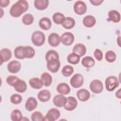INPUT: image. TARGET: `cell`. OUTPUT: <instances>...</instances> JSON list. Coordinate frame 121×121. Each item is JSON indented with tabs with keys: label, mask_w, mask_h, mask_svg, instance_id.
I'll use <instances>...</instances> for the list:
<instances>
[{
	"label": "cell",
	"mask_w": 121,
	"mask_h": 121,
	"mask_svg": "<svg viewBox=\"0 0 121 121\" xmlns=\"http://www.w3.org/2000/svg\"><path fill=\"white\" fill-rule=\"evenodd\" d=\"M28 8L29 5L27 1L19 0L11 6L9 9V14L14 17H18L26 11Z\"/></svg>",
	"instance_id": "obj_1"
},
{
	"label": "cell",
	"mask_w": 121,
	"mask_h": 121,
	"mask_svg": "<svg viewBox=\"0 0 121 121\" xmlns=\"http://www.w3.org/2000/svg\"><path fill=\"white\" fill-rule=\"evenodd\" d=\"M31 41L34 45L36 46H41L43 45L45 43V35L41 31H35L32 35Z\"/></svg>",
	"instance_id": "obj_2"
},
{
	"label": "cell",
	"mask_w": 121,
	"mask_h": 121,
	"mask_svg": "<svg viewBox=\"0 0 121 121\" xmlns=\"http://www.w3.org/2000/svg\"><path fill=\"white\" fill-rule=\"evenodd\" d=\"M120 84L118 78L113 76H111L106 78L105 80V85L106 89L109 92L114 90Z\"/></svg>",
	"instance_id": "obj_3"
},
{
	"label": "cell",
	"mask_w": 121,
	"mask_h": 121,
	"mask_svg": "<svg viewBox=\"0 0 121 121\" xmlns=\"http://www.w3.org/2000/svg\"><path fill=\"white\" fill-rule=\"evenodd\" d=\"M84 83V78L82 74L76 73L74 74L70 80V84L72 87L78 88L81 87Z\"/></svg>",
	"instance_id": "obj_4"
},
{
	"label": "cell",
	"mask_w": 121,
	"mask_h": 121,
	"mask_svg": "<svg viewBox=\"0 0 121 121\" xmlns=\"http://www.w3.org/2000/svg\"><path fill=\"white\" fill-rule=\"evenodd\" d=\"M60 115V111L55 108L50 109L44 117V121H55L58 120Z\"/></svg>",
	"instance_id": "obj_5"
},
{
	"label": "cell",
	"mask_w": 121,
	"mask_h": 121,
	"mask_svg": "<svg viewBox=\"0 0 121 121\" xmlns=\"http://www.w3.org/2000/svg\"><path fill=\"white\" fill-rule=\"evenodd\" d=\"M75 37L73 34L69 32L64 33L60 37V42L65 46L71 45L74 41Z\"/></svg>",
	"instance_id": "obj_6"
},
{
	"label": "cell",
	"mask_w": 121,
	"mask_h": 121,
	"mask_svg": "<svg viewBox=\"0 0 121 121\" xmlns=\"http://www.w3.org/2000/svg\"><path fill=\"white\" fill-rule=\"evenodd\" d=\"M89 88L91 91L94 94L101 93L104 89V86L102 82L98 79L92 80L89 85Z\"/></svg>",
	"instance_id": "obj_7"
},
{
	"label": "cell",
	"mask_w": 121,
	"mask_h": 121,
	"mask_svg": "<svg viewBox=\"0 0 121 121\" xmlns=\"http://www.w3.org/2000/svg\"><path fill=\"white\" fill-rule=\"evenodd\" d=\"M74 12L78 15H82L86 13L87 6L86 3L81 0L77 1L73 6Z\"/></svg>",
	"instance_id": "obj_8"
},
{
	"label": "cell",
	"mask_w": 121,
	"mask_h": 121,
	"mask_svg": "<svg viewBox=\"0 0 121 121\" xmlns=\"http://www.w3.org/2000/svg\"><path fill=\"white\" fill-rule=\"evenodd\" d=\"M60 63L59 60L54 59L47 62V68L51 72L55 73L58 72L60 68Z\"/></svg>",
	"instance_id": "obj_9"
},
{
	"label": "cell",
	"mask_w": 121,
	"mask_h": 121,
	"mask_svg": "<svg viewBox=\"0 0 121 121\" xmlns=\"http://www.w3.org/2000/svg\"><path fill=\"white\" fill-rule=\"evenodd\" d=\"M21 65L18 61L13 60L10 61L7 65L8 71L11 73H17L19 72L21 69Z\"/></svg>",
	"instance_id": "obj_10"
},
{
	"label": "cell",
	"mask_w": 121,
	"mask_h": 121,
	"mask_svg": "<svg viewBox=\"0 0 121 121\" xmlns=\"http://www.w3.org/2000/svg\"><path fill=\"white\" fill-rule=\"evenodd\" d=\"M77 105L78 102L76 99L73 96H69L67 98V102L63 107L66 110L71 111L77 107Z\"/></svg>",
	"instance_id": "obj_11"
},
{
	"label": "cell",
	"mask_w": 121,
	"mask_h": 121,
	"mask_svg": "<svg viewBox=\"0 0 121 121\" xmlns=\"http://www.w3.org/2000/svg\"><path fill=\"white\" fill-rule=\"evenodd\" d=\"M49 44L52 47H57L60 43V37L59 35L56 33H51L48 38Z\"/></svg>",
	"instance_id": "obj_12"
},
{
	"label": "cell",
	"mask_w": 121,
	"mask_h": 121,
	"mask_svg": "<svg viewBox=\"0 0 121 121\" xmlns=\"http://www.w3.org/2000/svg\"><path fill=\"white\" fill-rule=\"evenodd\" d=\"M67 102V98L63 95H55L53 99L54 104L58 107H63Z\"/></svg>",
	"instance_id": "obj_13"
},
{
	"label": "cell",
	"mask_w": 121,
	"mask_h": 121,
	"mask_svg": "<svg viewBox=\"0 0 121 121\" xmlns=\"http://www.w3.org/2000/svg\"><path fill=\"white\" fill-rule=\"evenodd\" d=\"M72 51L73 53L78 55L81 57L85 55L86 52V48L84 44L78 43L74 45Z\"/></svg>",
	"instance_id": "obj_14"
},
{
	"label": "cell",
	"mask_w": 121,
	"mask_h": 121,
	"mask_svg": "<svg viewBox=\"0 0 121 121\" xmlns=\"http://www.w3.org/2000/svg\"><path fill=\"white\" fill-rule=\"evenodd\" d=\"M0 65L3 62H5L9 60L12 57V53L11 51L8 48L2 49L0 51Z\"/></svg>",
	"instance_id": "obj_15"
},
{
	"label": "cell",
	"mask_w": 121,
	"mask_h": 121,
	"mask_svg": "<svg viewBox=\"0 0 121 121\" xmlns=\"http://www.w3.org/2000/svg\"><path fill=\"white\" fill-rule=\"evenodd\" d=\"M77 96L79 101L86 102L90 98V93L86 89H80L77 91Z\"/></svg>",
	"instance_id": "obj_16"
},
{
	"label": "cell",
	"mask_w": 121,
	"mask_h": 121,
	"mask_svg": "<svg viewBox=\"0 0 121 121\" xmlns=\"http://www.w3.org/2000/svg\"><path fill=\"white\" fill-rule=\"evenodd\" d=\"M13 87L17 92L20 93L25 92L27 89L26 83L24 80L19 78L16 82Z\"/></svg>",
	"instance_id": "obj_17"
},
{
	"label": "cell",
	"mask_w": 121,
	"mask_h": 121,
	"mask_svg": "<svg viewBox=\"0 0 121 121\" xmlns=\"http://www.w3.org/2000/svg\"><path fill=\"white\" fill-rule=\"evenodd\" d=\"M108 21H112L113 23H118L121 20V15L116 10H111L108 13Z\"/></svg>",
	"instance_id": "obj_18"
},
{
	"label": "cell",
	"mask_w": 121,
	"mask_h": 121,
	"mask_svg": "<svg viewBox=\"0 0 121 121\" xmlns=\"http://www.w3.org/2000/svg\"><path fill=\"white\" fill-rule=\"evenodd\" d=\"M37 106V101L33 97H29L25 104V108L28 111L31 112L35 110Z\"/></svg>",
	"instance_id": "obj_19"
},
{
	"label": "cell",
	"mask_w": 121,
	"mask_h": 121,
	"mask_svg": "<svg viewBox=\"0 0 121 121\" xmlns=\"http://www.w3.org/2000/svg\"><path fill=\"white\" fill-rule=\"evenodd\" d=\"M51 96V95L50 92L47 89H43L40 91L37 95L38 99L42 102H46L48 101Z\"/></svg>",
	"instance_id": "obj_20"
},
{
	"label": "cell",
	"mask_w": 121,
	"mask_h": 121,
	"mask_svg": "<svg viewBox=\"0 0 121 121\" xmlns=\"http://www.w3.org/2000/svg\"><path fill=\"white\" fill-rule=\"evenodd\" d=\"M83 24L84 26L88 28L92 27L96 23L95 18L91 15H87L83 19Z\"/></svg>",
	"instance_id": "obj_21"
},
{
	"label": "cell",
	"mask_w": 121,
	"mask_h": 121,
	"mask_svg": "<svg viewBox=\"0 0 121 121\" xmlns=\"http://www.w3.org/2000/svg\"><path fill=\"white\" fill-rule=\"evenodd\" d=\"M52 26L51 20L46 17L42 18L39 22V26L43 30H48L50 29Z\"/></svg>",
	"instance_id": "obj_22"
},
{
	"label": "cell",
	"mask_w": 121,
	"mask_h": 121,
	"mask_svg": "<svg viewBox=\"0 0 121 121\" xmlns=\"http://www.w3.org/2000/svg\"><path fill=\"white\" fill-rule=\"evenodd\" d=\"M40 79L43 85L46 87L50 86L52 81V76L47 72L43 73L41 76Z\"/></svg>",
	"instance_id": "obj_23"
},
{
	"label": "cell",
	"mask_w": 121,
	"mask_h": 121,
	"mask_svg": "<svg viewBox=\"0 0 121 121\" xmlns=\"http://www.w3.org/2000/svg\"><path fill=\"white\" fill-rule=\"evenodd\" d=\"M57 91L61 95H68L70 91L69 86L65 83H61L57 86Z\"/></svg>",
	"instance_id": "obj_24"
},
{
	"label": "cell",
	"mask_w": 121,
	"mask_h": 121,
	"mask_svg": "<svg viewBox=\"0 0 121 121\" xmlns=\"http://www.w3.org/2000/svg\"><path fill=\"white\" fill-rule=\"evenodd\" d=\"M49 2L48 0H35L34 1V5L37 9L43 10L47 8Z\"/></svg>",
	"instance_id": "obj_25"
},
{
	"label": "cell",
	"mask_w": 121,
	"mask_h": 121,
	"mask_svg": "<svg viewBox=\"0 0 121 121\" xmlns=\"http://www.w3.org/2000/svg\"><path fill=\"white\" fill-rule=\"evenodd\" d=\"M35 51L31 46H26L23 48V56L24 58L31 59L34 57Z\"/></svg>",
	"instance_id": "obj_26"
},
{
	"label": "cell",
	"mask_w": 121,
	"mask_h": 121,
	"mask_svg": "<svg viewBox=\"0 0 121 121\" xmlns=\"http://www.w3.org/2000/svg\"><path fill=\"white\" fill-rule=\"evenodd\" d=\"M82 65L87 68L93 67L95 64L94 59L90 56H86L84 57L81 60Z\"/></svg>",
	"instance_id": "obj_27"
},
{
	"label": "cell",
	"mask_w": 121,
	"mask_h": 121,
	"mask_svg": "<svg viewBox=\"0 0 121 121\" xmlns=\"http://www.w3.org/2000/svg\"><path fill=\"white\" fill-rule=\"evenodd\" d=\"M29 84L33 88L35 89H39L43 86L41 79L38 78H34L30 79L29 80Z\"/></svg>",
	"instance_id": "obj_28"
},
{
	"label": "cell",
	"mask_w": 121,
	"mask_h": 121,
	"mask_svg": "<svg viewBox=\"0 0 121 121\" xmlns=\"http://www.w3.org/2000/svg\"><path fill=\"white\" fill-rule=\"evenodd\" d=\"M53 22L57 25H61L63 23L65 20L64 15L60 12H56L52 17Z\"/></svg>",
	"instance_id": "obj_29"
},
{
	"label": "cell",
	"mask_w": 121,
	"mask_h": 121,
	"mask_svg": "<svg viewBox=\"0 0 121 121\" xmlns=\"http://www.w3.org/2000/svg\"><path fill=\"white\" fill-rule=\"evenodd\" d=\"M62 26L67 29H70L74 27L75 25V21L74 18L67 17H65V20L62 24Z\"/></svg>",
	"instance_id": "obj_30"
},
{
	"label": "cell",
	"mask_w": 121,
	"mask_h": 121,
	"mask_svg": "<svg viewBox=\"0 0 121 121\" xmlns=\"http://www.w3.org/2000/svg\"><path fill=\"white\" fill-rule=\"evenodd\" d=\"M67 60L69 63L73 65H76L79 63L80 60V57L73 52L68 55Z\"/></svg>",
	"instance_id": "obj_31"
},
{
	"label": "cell",
	"mask_w": 121,
	"mask_h": 121,
	"mask_svg": "<svg viewBox=\"0 0 121 121\" xmlns=\"http://www.w3.org/2000/svg\"><path fill=\"white\" fill-rule=\"evenodd\" d=\"M10 118L13 121H20L23 119L22 113L18 109L14 110L10 115Z\"/></svg>",
	"instance_id": "obj_32"
},
{
	"label": "cell",
	"mask_w": 121,
	"mask_h": 121,
	"mask_svg": "<svg viewBox=\"0 0 121 121\" xmlns=\"http://www.w3.org/2000/svg\"><path fill=\"white\" fill-rule=\"evenodd\" d=\"M54 59L59 60V55L58 52L52 50L48 51L45 54V60L47 62Z\"/></svg>",
	"instance_id": "obj_33"
},
{
	"label": "cell",
	"mask_w": 121,
	"mask_h": 121,
	"mask_svg": "<svg viewBox=\"0 0 121 121\" xmlns=\"http://www.w3.org/2000/svg\"><path fill=\"white\" fill-rule=\"evenodd\" d=\"M34 20V17L33 16L29 13L25 14L22 18V21L23 23L27 26L31 25L33 23Z\"/></svg>",
	"instance_id": "obj_34"
},
{
	"label": "cell",
	"mask_w": 121,
	"mask_h": 121,
	"mask_svg": "<svg viewBox=\"0 0 121 121\" xmlns=\"http://www.w3.org/2000/svg\"><path fill=\"white\" fill-rule=\"evenodd\" d=\"M74 72V69L70 65H66L64 66L62 69V74L63 76L66 77L70 76Z\"/></svg>",
	"instance_id": "obj_35"
},
{
	"label": "cell",
	"mask_w": 121,
	"mask_h": 121,
	"mask_svg": "<svg viewBox=\"0 0 121 121\" xmlns=\"http://www.w3.org/2000/svg\"><path fill=\"white\" fill-rule=\"evenodd\" d=\"M23 48L24 46H19L17 47L14 51V53L15 57L18 59L22 60L25 59L23 56Z\"/></svg>",
	"instance_id": "obj_36"
},
{
	"label": "cell",
	"mask_w": 121,
	"mask_h": 121,
	"mask_svg": "<svg viewBox=\"0 0 121 121\" xmlns=\"http://www.w3.org/2000/svg\"><path fill=\"white\" fill-rule=\"evenodd\" d=\"M105 58L107 62L112 63L116 60V55L113 51L110 50L106 52L105 55Z\"/></svg>",
	"instance_id": "obj_37"
},
{
	"label": "cell",
	"mask_w": 121,
	"mask_h": 121,
	"mask_svg": "<svg viewBox=\"0 0 121 121\" xmlns=\"http://www.w3.org/2000/svg\"><path fill=\"white\" fill-rule=\"evenodd\" d=\"M31 120L32 121H44V117L43 114L39 111L34 112L31 115Z\"/></svg>",
	"instance_id": "obj_38"
},
{
	"label": "cell",
	"mask_w": 121,
	"mask_h": 121,
	"mask_svg": "<svg viewBox=\"0 0 121 121\" xmlns=\"http://www.w3.org/2000/svg\"><path fill=\"white\" fill-rule=\"evenodd\" d=\"M10 100L12 104H18L21 102L22 100V97L21 95L17 94H15L11 96Z\"/></svg>",
	"instance_id": "obj_39"
},
{
	"label": "cell",
	"mask_w": 121,
	"mask_h": 121,
	"mask_svg": "<svg viewBox=\"0 0 121 121\" xmlns=\"http://www.w3.org/2000/svg\"><path fill=\"white\" fill-rule=\"evenodd\" d=\"M19 79V78L14 75H10L6 78V82L9 85L13 86L16 82Z\"/></svg>",
	"instance_id": "obj_40"
},
{
	"label": "cell",
	"mask_w": 121,
	"mask_h": 121,
	"mask_svg": "<svg viewBox=\"0 0 121 121\" xmlns=\"http://www.w3.org/2000/svg\"><path fill=\"white\" fill-rule=\"evenodd\" d=\"M94 55L95 59L98 61H101L103 58L102 52L99 49H96L94 52Z\"/></svg>",
	"instance_id": "obj_41"
},
{
	"label": "cell",
	"mask_w": 121,
	"mask_h": 121,
	"mask_svg": "<svg viewBox=\"0 0 121 121\" xmlns=\"http://www.w3.org/2000/svg\"><path fill=\"white\" fill-rule=\"evenodd\" d=\"M90 2L94 6H97L100 5L103 2V0H90Z\"/></svg>",
	"instance_id": "obj_42"
},
{
	"label": "cell",
	"mask_w": 121,
	"mask_h": 121,
	"mask_svg": "<svg viewBox=\"0 0 121 121\" xmlns=\"http://www.w3.org/2000/svg\"><path fill=\"white\" fill-rule=\"evenodd\" d=\"M10 1L9 0H1L0 1V6L2 8H5L9 5Z\"/></svg>",
	"instance_id": "obj_43"
},
{
	"label": "cell",
	"mask_w": 121,
	"mask_h": 121,
	"mask_svg": "<svg viewBox=\"0 0 121 121\" xmlns=\"http://www.w3.org/2000/svg\"><path fill=\"white\" fill-rule=\"evenodd\" d=\"M121 89H119L115 93L116 97L118 98L119 99H121Z\"/></svg>",
	"instance_id": "obj_44"
}]
</instances>
